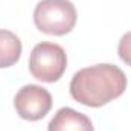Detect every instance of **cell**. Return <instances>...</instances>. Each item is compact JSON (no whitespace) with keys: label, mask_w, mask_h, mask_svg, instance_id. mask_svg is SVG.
<instances>
[{"label":"cell","mask_w":131,"mask_h":131,"mask_svg":"<svg viewBox=\"0 0 131 131\" xmlns=\"http://www.w3.org/2000/svg\"><path fill=\"white\" fill-rule=\"evenodd\" d=\"M14 108L21 119L35 122L50 111L52 96L44 87L28 84L23 85L14 96Z\"/></svg>","instance_id":"4"},{"label":"cell","mask_w":131,"mask_h":131,"mask_svg":"<svg viewBox=\"0 0 131 131\" xmlns=\"http://www.w3.org/2000/svg\"><path fill=\"white\" fill-rule=\"evenodd\" d=\"M127 76L114 64H95L78 70L70 81V95L76 102L99 108L127 90Z\"/></svg>","instance_id":"1"},{"label":"cell","mask_w":131,"mask_h":131,"mask_svg":"<svg viewBox=\"0 0 131 131\" xmlns=\"http://www.w3.org/2000/svg\"><path fill=\"white\" fill-rule=\"evenodd\" d=\"M117 53H119V58L127 66L131 67V31L127 34H124L122 38L119 40Z\"/></svg>","instance_id":"7"},{"label":"cell","mask_w":131,"mask_h":131,"mask_svg":"<svg viewBox=\"0 0 131 131\" xmlns=\"http://www.w3.org/2000/svg\"><path fill=\"white\" fill-rule=\"evenodd\" d=\"M67 55L66 50L55 43L41 41L35 44L29 57V72L41 82H57L66 72Z\"/></svg>","instance_id":"3"},{"label":"cell","mask_w":131,"mask_h":131,"mask_svg":"<svg viewBox=\"0 0 131 131\" xmlns=\"http://www.w3.org/2000/svg\"><path fill=\"white\" fill-rule=\"evenodd\" d=\"M21 41L14 32L0 29V69L14 66L21 57Z\"/></svg>","instance_id":"6"},{"label":"cell","mask_w":131,"mask_h":131,"mask_svg":"<svg viewBox=\"0 0 131 131\" xmlns=\"http://www.w3.org/2000/svg\"><path fill=\"white\" fill-rule=\"evenodd\" d=\"M47 131H95V128L89 116L70 107H63L50 119Z\"/></svg>","instance_id":"5"},{"label":"cell","mask_w":131,"mask_h":131,"mask_svg":"<svg viewBox=\"0 0 131 131\" xmlns=\"http://www.w3.org/2000/svg\"><path fill=\"white\" fill-rule=\"evenodd\" d=\"M76 8L70 0H41L34 9L37 29L47 35L61 37L69 34L76 25Z\"/></svg>","instance_id":"2"}]
</instances>
